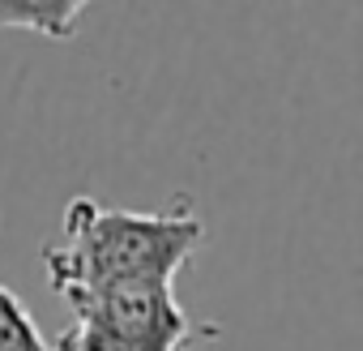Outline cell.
Returning <instances> with one entry per match:
<instances>
[{
  "label": "cell",
  "mask_w": 363,
  "mask_h": 351,
  "mask_svg": "<svg viewBox=\"0 0 363 351\" xmlns=\"http://www.w3.org/2000/svg\"><path fill=\"white\" fill-rule=\"evenodd\" d=\"M0 351H56L9 283H0Z\"/></svg>",
  "instance_id": "277c9868"
},
{
  "label": "cell",
  "mask_w": 363,
  "mask_h": 351,
  "mask_svg": "<svg viewBox=\"0 0 363 351\" xmlns=\"http://www.w3.org/2000/svg\"><path fill=\"white\" fill-rule=\"evenodd\" d=\"M201 240L206 219L189 193H175L158 210H111L99 198H73L60 236L43 240L39 257L52 291L69 304L116 287H175Z\"/></svg>",
  "instance_id": "6da1fadb"
},
{
  "label": "cell",
  "mask_w": 363,
  "mask_h": 351,
  "mask_svg": "<svg viewBox=\"0 0 363 351\" xmlns=\"http://www.w3.org/2000/svg\"><path fill=\"white\" fill-rule=\"evenodd\" d=\"M86 18L82 0H0V26L5 31H26L39 39H73Z\"/></svg>",
  "instance_id": "3957f363"
},
{
  "label": "cell",
  "mask_w": 363,
  "mask_h": 351,
  "mask_svg": "<svg viewBox=\"0 0 363 351\" xmlns=\"http://www.w3.org/2000/svg\"><path fill=\"white\" fill-rule=\"evenodd\" d=\"M69 330L56 351H189L197 334L214 338V325H197L175 300V287H116L69 300Z\"/></svg>",
  "instance_id": "7a4b0ae2"
}]
</instances>
